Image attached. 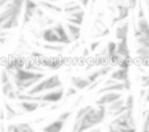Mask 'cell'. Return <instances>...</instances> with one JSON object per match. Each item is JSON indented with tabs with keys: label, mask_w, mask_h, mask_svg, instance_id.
I'll use <instances>...</instances> for the list:
<instances>
[{
	"label": "cell",
	"mask_w": 149,
	"mask_h": 132,
	"mask_svg": "<svg viewBox=\"0 0 149 132\" xmlns=\"http://www.w3.org/2000/svg\"><path fill=\"white\" fill-rule=\"evenodd\" d=\"M107 117V108L105 105L92 107V109L80 119L74 120L71 132H86L101 124Z\"/></svg>",
	"instance_id": "cell-1"
},
{
	"label": "cell",
	"mask_w": 149,
	"mask_h": 132,
	"mask_svg": "<svg viewBox=\"0 0 149 132\" xmlns=\"http://www.w3.org/2000/svg\"><path fill=\"white\" fill-rule=\"evenodd\" d=\"M10 76L13 78V82L16 90L22 93L24 90H29L33 86L41 81L44 78V72L33 71L29 68H20L15 71Z\"/></svg>",
	"instance_id": "cell-2"
},
{
	"label": "cell",
	"mask_w": 149,
	"mask_h": 132,
	"mask_svg": "<svg viewBox=\"0 0 149 132\" xmlns=\"http://www.w3.org/2000/svg\"><path fill=\"white\" fill-rule=\"evenodd\" d=\"M63 86V82L61 80V78L58 75H51L49 78L42 79L41 81H38L35 86H33L29 90H27L26 94L28 95H38L42 93H47L57 88H61Z\"/></svg>",
	"instance_id": "cell-3"
},
{
	"label": "cell",
	"mask_w": 149,
	"mask_h": 132,
	"mask_svg": "<svg viewBox=\"0 0 149 132\" xmlns=\"http://www.w3.org/2000/svg\"><path fill=\"white\" fill-rule=\"evenodd\" d=\"M114 126L122 127V129H136V122L134 117V110H127L122 115L114 117L113 120L109 123Z\"/></svg>",
	"instance_id": "cell-4"
},
{
	"label": "cell",
	"mask_w": 149,
	"mask_h": 132,
	"mask_svg": "<svg viewBox=\"0 0 149 132\" xmlns=\"http://www.w3.org/2000/svg\"><path fill=\"white\" fill-rule=\"evenodd\" d=\"M40 8L38 2L35 0H24V6H23V20H22V25H27L33 17L36 15L37 9Z\"/></svg>",
	"instance_id": "cell-5"
},
{
	"label": "cell",
	"mask_w": 149,
	"mask_h": 132,
	"mask_svg": "<svg viewBox=\"0 0 149 132\" xmlns=\"http://www.w3.org/2000/svg\"><path fill=\"white\" fill-rule=\"evenodd\" d=\"M125 85L123 82H119V81H115L113 79H108L104 82V85L97 90L98 94H104V93H109V91H125Z\"/></svg>",
	"instance_id": "cell-6"
},
{
	"label": "cell",
	"mask_w": 149,
	"mask_h": 132,
	"mask_svg": "<svg viewBox=\"0 0 149 132\" xmlns=\"http://www.w3.org/2000/svg\"><path fill=\"white\" fill-rule=\"evenodd\" d=\"M121 97H123V95L120 93V91H109V93H104L100 97H98L97 100H95V105H105V107H107L108 104H111V103H113L114 101H116V100H119V98H121Z\"/></svg>",
	"instance_id": "cell-7"
},
{
	"label": "cell",
	"mask_w": 149,
	"mask_h": 132,
	"mask_svg": "<svg viewBox=\"0 0 149 132\" xmlns=\"http://www.w3.org/2000/svg\"><path fill=\"white\" fill-rule=\"evenodd\" d=\"M50 103L47 102H35V101H19L17 107L24 112H34L40 108L48 107Z\"/></svg>",
	"instance_id": "cell-8"
},
{
	"label": "cell",
	"mask_w": 149,
	"mask_h": 132,
	"mask_svg": "<svg viewBox=\"0 0 149 132\" xmlns=\"http://www.w3.org/2000/svg\"><path fill=\"white\" fill-rule=\"evenodd\" d=\"M41 38L49 44H61V39L55 31L54 27H48L41 31Z\"/></svg>",
	"instance_id": "cell-9"
},
{
	"label": "cell",
	"mask_w": 149,
	"mask_h": 132,
	"mask_svg": "<svg viewBox=\"0 0 149 132\" xmlns=\"http://www.w3.org/2000/svg\"><path fill=\"white\" fill-rule=\"evenodd\" d=\"M54 29H55V31L57 32V35H58V37L61 39V44L69 45V44L72 43V39L70 38L69 32L66 30V25H64V23L57 22L56 24H54Z\"/></svg>",
	"instance_id": "cell-10"
},
{
	"label": "cell",
	"mask_w": 149,
	"mask_h": 132,
	"mask_svg": "<svg viewBox=\"0 0 149 132\" xmlns=\"http://www.w3.org/2000/svg\"><path fill=\"white\" fill-rule=\"evenodd\" d=\"M23 66H24V60L21 57H15V58H12L7 61V64L5 65V69L12 75L15 71L23 68Z\"/></svg>",
	"instance_id": "cell-11"
},
{
	"label": "cell",
	"mask_w": 149,
	"mask_h": 132,
	"mask_svg": "<svg viewBox=\"0 0 149 132\" xmlns=\"http://www.w3.org/2000/svg\"><path fill=\"white\" fill-rule=\"evenodd\" d=\"M128 34H129V22L128 21L120 22L115 28V38H116V41L128 39Z\"/></svg>",
	"instance_id": "cell-12"
},
{
	"label": "cell",
	"mask_w": 149,
	"mask_h": 132,
	"mask_svg": "<svg viewBox=\"0 0 149 132\" xmlns=\"http://www.w3.org/2000/svg\"><path fill=\"white\" fill-rule=\"evenodd\" d=\"M93 28L95 30V37H105L109 34V29L108 27L104 23V21L100 17H97L93 22Z\"/></svg>",
	"instance_id": "cell-13"
},
{
	"label": "cell",
	"mask_w": 149,
	"mask_h": 132,
	"mask_svg": "<svg viewBox=\"0 0 149 132\" xmlns=\"http://www.w3.org/2000/svg\"><path fill=\"white\" fill-rule=\"evenodd\" d=\"M109 79H113L119 82H123L127 79H129V68H123V67H118L116 69H113L112 73L109 74Z\"/></svg>",
	"instance_id": "cell-14"
},
{
	"label": "cell",
	"mask_w": 149,
	"mask_h": 132,
	"mask_svg": "<svg viewBox=\"0 0 149 132\" xmlns=\"http://www.w3.org/2000/svg\"><path fill=\"white\" fill-rule=\"evenodd\" d=\"M70 82H71V86L74 87L76 89H78V90L87 89L90 87V85H91V82H90V80L87 78H83V76H79V75L71 76Z\"/></svg>",
	"instance_id": "cell-15"
},
{
	"label": "cell",
	"mask_w": 149,
	"mask_h": 132,
	"mask_svg": "<svg viewBox=\"0 0 149 132\" xmlns=\"http://www.w3.org/2000/svg\"><path fill=\"white\" fill-rule=\"evenodd\" d=\"M65 123L66 122H64V120H62V119H59L57 117V119H55L51 123H49L48 125L43 126L42 127V132H63Z\"/></svg>",
	"instance_id": "cell-16"
},
{
	"label": "cell",
	"mask_w": 149,
	"mask_h": 132,
	"mask_svg": "<svg viewBox=\"0 0 149 132\" xmlns=\"http://www.w3.org/2000/svg\"><path fill=\"white\" fill-rule=\"evenodd\" d=\"M135 56H136V58H137L144 66H148V67H149V47L141 46V45H136Z\"/></svg>",
	"instance_id": "cell-17"
},
{
	"label": "cell",
	"mask_w": 149,
	"mask_h": 132,
	"mask_svg": "<svg viewBox=\"0 0 149 132\" xmlns=\"http://www.w3.org/2000/svg\"><path fill=\"white\" fill-rule=\"evenodd\" d=\"M116 53L120 54L122 58H132L130 57V50L128 46V39H122L116 42Z\"/></svg>",
	"instance_id": "cell-18"
},
{
	"label": "cell",
	"mask_w": 149,
	"mask_h": 132,
	"mask_svg": "<svg viewBox=\"0 0 149 132\" xmlns=\"http://www.w3.org/2000/svg\"><path fill=\"white\" fill-rule=\"evenodd\" d=\"M21 13H15L13 14L0 28V31H7V30H10V29H14L19 25V16H20Z\"/></svg>",
	"instance_id": "cell-19"
},
{
	"label": "cell",
	"mask_w": 149,
	"mask_h": 132,
	"mask_svg": "<svg viewBox=\"0 0 149 132\" xmlns=\"http://www.w3.org/2000/svg\"><path fill=\"white\" fill-rule=\"evenodd\" d=\"M84 17H85V12L81 9V10L69 14L68 17H66V21L70 22V23L77 24V25H81L83 22H84Z\"/></svg>",
	"instance_id": "cell-20"
},
{
	"label": "cell",
	"mask_w": 149,
	"mask_h": 132,
	"mask_svg": "<svg viewBox=\"0 0 149 132\" xmlns=\"http://www.w3.org/2000/svg\"><path fill=\"white\" fill-rule=\"evenodd\" d=\"M66 30H68L69 36L72 39V42H76V41H78L80 38V32H81L80 25H77V24L68 22L66 23Z\"/></svg>",
	"instance_id": "cell-21"
},
{
	"label": "cell",
	"mask_w": 149,
	"mask_h": 132,
	"mask_svg": "<svg viewBox=\"0 0 149 132\" xmlns=\"http://www.w3.org/2000/svg\"><path fill=\"white\" fill-rule=\"evenodd\" d=\"M42 65L45 67H49L51 69H58L63 66V61L58 58H43Z\"/></svg>",
	"instance_id": "cell-22"
},
{
	"label": "cell",
	"mask_w": 149,
	"mask_h": 132,
	"mask_svg": "<svg viewBox=\"0 0 149 132\" xmlns=\"http://www.w3.org/2000/svg\"><path fill=\"white\" fill-rule=\"evenodd\" d=\"M81 7H83V6H81L78 1L71 0V1H68V2L64 5V7H63V12L66 13V14H71V13L81 10Z\"/></svg>",
	"instance_id": "cell-23"
},
{
	"label": "cell",
	"mask_w": 149,
	"mask_h": 132,
	"mask_svg": "<svg viewBox=\"0 0 149 132\" xmlns=\"http://www.w3.org/2000/svg\"><path fill=\"white\" fill-rule=\"evenodd\" d=\"M125 103H126V98L121 97V98L114 101L113 103L108 104V105L106 107V108H107V116H112V113L115 112L116 110H119L120 108H122V107L125 105Z\"/></svg>",
	"instance_id": "cell-24"
},
{
	"label": "cell",
	"mask_w": 149,
	"mask_h": 132,
	"mask_svg": "<svg viewBox=\"0 0 149 132\" xmlns=\"http://www.w3.org/2000/svg\"><path fill=\"white\" fill-rule=\"evenodd\" d=\"M37 2H38V5H40V7H43V8H45L47 10L55 12V13H62V12H63V8H62L61 6H58V5H56V3H52V2H50V1L40 0V1H37Z\"/></svg>",
	"instance_id": "cell-25"
},
{
	"label": "cell",
	"mask_w": 149,
	"mask_h": 132,
	"mask_svg": "<svg viewBox=\"0 0 149 132\" xmlns=\"http://www.w3.org/2000/svg\"><path fill=\"white\" fill-rule=\"evenodd\" d=\"M3 109H5V112H6V119H13V118L17 117L19 115H21L20 112H17V111H16L9 103H7V102H5Z\"/></svg>",
	"instance_id": "cell-26"
},
{
	"label": "cell",
	"mask_w": 149,
	"mask_h": 132,
	"mask_svg": "<svg viewBox=\"0 0 149 132\" xmlns=\"http://www.w3.org/2000/svg\"><path fill=\"white\" fill-rule=\"evenodd\" d=\"M43 49H44V50H48V51H52V52L61 53V52L64 51L65 45H64V44H49V43H45V44L43 45Z\"/></svg>",
	"instance_id": "cell-27"
},
{
	"label": "cell",
	"mask_w": 149,
	"mask_h": 132,
	"mask_svg": "<svg viewBox=\"0 0 149 132\" xmlns=\"http://www.w3.org/2000/svg\"><path fill=\"white\" fill-rule=\"evenodd\" d=\"M92 107L93 105H91V104H87V105H84V107H81V108H79L78 109V111L76 112V116H74V120H80L91 109H92Z\"/></svg>",
	"instance_id": "cell-28"
},
{
	"label": "cell",
	"mask_w": 149,
	"mask_h": 132,
	"mask_svg": "<svg viewBox=\"0 0 149 132\" xmlns=\"http://www.w3.org/2000/svg\"><path fill=\"white\" fill-rule=\"evenodd\" d=\"M14 90H16V88H15V86L12 83V81H9V82L2 85V87H1V91H2V94H3L6 97H7L12 91H14Z\"/></svg>",
	"instance_id": "cell-29"
},
{
	"label": "cell",
	"mask_w": 149,
	"mask_h": 132,
	"mask_svg": "<svg viewBox=\"0 0 149 132\" xmlns=\"http://www.w3.org/2000/svg\"><path fill=\"white\" fill-rule=\"evenodd\" d=\"M108 132H136V129H122V127H118V126L109 124Z\"/></svg>",
	"instance_id": "cell-30"
},
{
	"label": "cell",
	"mask_w": 149,
	"mask_h": 132,
	"mask_svg": "<svg viewBox=\"0 0 149 132\" xmlns=\"http://www.w3.org/2000/svg\"><path fill=\"white\" fill-rule=\"evenodd\" d=\"M116 46H118V44H116V42H114V41H111V42L107 43V45H106V50H107V54H108V57H111L112 54H114V53L116 52Z\"/></svg>",
	"instance_id": "cell-31"
},
{
	"label": "cell",
	"mask_w": 149,
	"mask_h": 132,
	"mask_svg": "<svg viewBox=\"0 0 149 132\" xmlns=\"http://www.w3.org/2000/svg\"><path fill=\"white\" fill-rule=\"evenodd\" d=\"M125 105L127 107V110H134L135 108V98L132 94H128V96L126 97V103Z\"/></svg>",
	"instance_id": "cell-32"
},
{
	"label": "cell",
	"mask_w": 149,
	"mask_h": 132,
	"mask_svg": "<svg viewBox=\"0 0 149 132\" xmlns=\"http://www.w3.org/2000/svg\"><path fill=\"white\" fill-rule=\"evenodd\" d=\"M9 81H10V74L3 68L1 71V73H0V82H1V85H5V83H7Z\"/></svg>",
	"instance_id": "cell-33"
},
{
	"label": "cell",
	"mask_w": 149,
	"mask_h": 132,
	"mask_svg": "<svg viewBox=\"0 0 149 132\" xmlns=\"http://www.w3.org/2000/svg\"><path fill=\"white\" fill-rule=\"evenodd\" d=\"M140 83L142 88H149V74H142L140 76Z\"/></svg>",
	"instance_id": "cell-34"
},
{
	"label": "cell",
	"mask_w": 149,
	"mask_h": 132,
	"mask_svg": "<svg viewBox=\"0 0 149 132\" xmlns=\"http://www.w3.org/2000/svg\"><path fill=\"white\" fill-rule=\"evenodd\" d=\"M19 126H20V132H35L31 125L28 123H19Z\"/></svg>",
	"instance_id": "cell-35"
},
{
	"label": "cell",
	"mask_w": 149,
	"mask_h": 132,
	"mask_svg": "<svg viewBox=\"0 0 149 132\" xmlns=\"http://www.w3.org/2000/svg\"><path fill=\"white\" fill-rule=\"evenodd\" d=\"M77 93H78V89H76L74 87H69L68 89H66V91H65V95H64V97H65V100H68L69 97H71V96H76L77 95Z\"/></svg>",
	"instance_id": "cell-36"
},
{
	"label": "cell",
	"mask_w": 149,
	"mask_h": 132,
	"mask_svg": "<svg viewBox=\"0 0 149 132\" xmlns=\"http://www.w3.org/2000/svg\"><path fill=\"white\" fill-rule=\"evenodd\" d=\"M71 115H72V111H71V110H68V111L62 112V113L58 116V118L62 119V120H64V122H68V119L71 117Z\"/></svg>",
	"instance_id": "cell-37"
},
{
	"label": "cell",
	"mask_w": 149,
	"mask_h": 132,
	"mask_svg": "<svg viewBox=\"0 0 149 132\" xmlns=\"http://www.w3.org/2000/svg\"><path fill=\"white\" fill-rule=\"evenodd\" d=\"M100 83H102V78L101 79H99V80H97V81H94L93 83H91L90 85V87L86 89V90H88V91H91V90H93V89H95Z\"/></svg>",
	"instance_id": "cell-38"
},
{
	"label": "cell",
	"mask_w": 149,
	"mask_h": 132,
	"mask_svg": "<svg viewBox=\"0 0 149 132\" xmlns=\"http://www.w3.org/2000/svg\"><path fill=\"white\" fill-rule=\"evenodd\" d=\"M100 45V41H94V42H92L91 44H90V46H88V49H90V51L91 52H93V51H95L97 49H98V46Z\"/></svg>",
	"instance_id": "cell-39"
},
{
	"label": "cell",
	"mask_w": 149,
	"mask_h": 132,
	"mask_svg": "<svg viewBox=\"0 0 149 132\" xmlns=\"http://www.w3.org/2000/svg\"><path fill=\"white\" fill-rule=\"evenodd\" d=\"M123 85H125V89H126V91H129L130 88H132V81H130L129 79H127L126 81H123Z\"/></svg>",
	"instance_id": "cell-40"
},
{
	"label": "cell",
	"mask_w": 149,
	"mask_h": 132,
	"mask_svg": "<svg viewBox=\"0 0 149 132\" xmlns=\"http://www.w3.org/2000/svg\"><path fill=\"white\" fill-rule=\"evenodd\" d=\"M142 116H143V120H146V122L149 123V109L148 110H144L142 112Z\"/></svg>",
	"instance_id": "cell-41"
},
{
	"label": "cell",
	"mask_w": 149,
	"mask_h": 132,
	"mask_svg": "<svg viewBox=\"0 0 149 132\" xmlns=\"http://www.w3.org/2000/svg\"><path fill=\"white\" fill-rule=\"evenodd\" d=\"M147 94V88H141L140 89V98H144Z\"/></svg>",
	"instance_id": "cell-42"
},
{
	"label": "cell",
	"mask_w": 149,
	"mask_h": 132,
	"mask_svg": "<svg viewBox=\"0 0 149 132\" xmlns=\"http://www.w3.org/2000/svg\"><path fill=\"white\" fill-rule=\"evenodd\" d=\"M90 1H91V0H78V2H79L83 7H87L88 3H90Z\"/></svg>",
	"instance_id": "cell-43"
},
{
	"label": "cell",
	"mask_w": 149,
	"mask_h": 132,
	"mask_svg": "<svg viewBox=\"0 0 149 132\" xmlns=\"http://www.w3.org/2000/svg\"><path fill=\"white\" fill-rule=\"evenodd\" d=\"M31 56L35 57V58H43V57H45V56L42 54L41 52H31Z\"/></svg>",
	"instance_id": "cell-44"
},
{
	"label": "cell",
	"mask_w": 149,
	"mask_h": 132,
	"mask_svg": "<svg viewBox=\"0 0 149 132\" xmlns=\"http://www.w3.org/2000/svg\"><path fill=\"white\" fill-rule=\"evenodd\" d=\"M6 119V112L5 109H0V120H5Z\"/></svg>",
	"instance_id": "cell-45"
},
{
	"label": "cell",
	"mask_w": 149,
	"mask_h": 132,
	"mask_svg": "<svg viewBox=\"0 0 149 132\" xmlns=\"http://www.w3.org/2000/svg\"><path fill=\"white\" fill-rule=\"evenodd\" d=\"M90 52H91V51H90V49H88V47H85V49H84V51H83V56H84V57H87Z\"/></svg>",
	"instance_id": "cell-46"
},
{
	"label": "cell",
	"mask_w": 149,
	"mask_h": 132,
	"mask_svg": "<svg viewBox=\"0 0 149 132\" xmlns=\"http://www.w3.org/2000/svg\"><path fill=\"white\" fill-rule=\"evenodd\" d=\"M86 132H101V129L100 127H94V129H91V130H88Z\"/></svg>",
	"instance_id": "cell-47"
},
{
	"label": "cell",
	"mask_w": 149,
	"mask_h": 132,
	"mask_svg": "<svg viewBox=\"0 0 149 132\" xmlns=\"http://www.w3.org/2000/svg\"><path fill=\"white\" fill-rule=\"evenodd\" d=\"M144 101L149 103V88L147 89V94H146V97H144Z\"/></svg>",
	"instance_id": "cell-48"
},
{
	"label": "cell",
	"mask_w": 149,
	"mask_h": 132,
	"mask_svg": "<svg viewBox=\"0 0 149 132\" xmlns=\"http://www.w3.org/2000/svg\"><path fill=\"white\" fill-rule=\"evenodd\" d=\"M144 6H146V9L149 13V0H144Z\"/></svg>",
	"instance_id": "cell-49"
},
{
	"label": "cell",
	"mask_w": 149,
	"mask_h": 132,
	"mask_svg": "<svg viewBox=\"0 0 149 132\" xmlns=\"http://www.w3.org/2000/svg\"><path fill=\"white\" fill-rule=\"evenodd\" d=\"M47 1H50V2H54V1H59V0H47Z\"/></svg>",
	"instance_id": "cell-50"
},
{
	"label": "cell",
	"mask_w": 149,
	"mask_h": 132,
	"mask_svg": "<svg viewBox=\"0 0 149 132\" xmlns=\"http://www.w3.org/2000/svg\"><path fill=\"white\" fill-rule=\"evenodd\" d=\"M0 47H1V44H0Z\"/></svg>",
	"instance_id": "cell-51"
},
{
	"label": "cell",
	"mask_w": 149,
	"mask_h": 132,
	"mask_svg": "<svg viewBox=\"0 0 149 132\" xmlns=\"http://www.w3.org/2000/svg\"><path fill=\"white\" fill-rule=\"evenodd\" d=\"M10 1H12V0H10Z\"/></svg>",
	"instance_id": "cell-52"
}]
</instances>
